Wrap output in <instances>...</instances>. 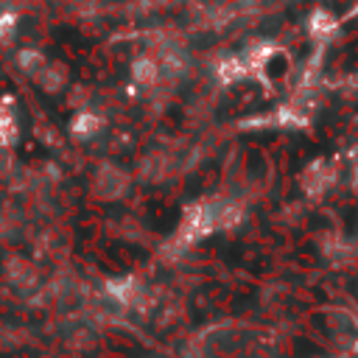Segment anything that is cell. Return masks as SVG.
<instances>
[{
    "label": "cell",
    "mask_w": 358,
    "mask_h": 358,
    "mask_svg": "<svg viewBox=\"0 0 358 358\" xmlns=\"http://www.w3.org/2000/svg\"><path fill=\"white\" fill-rule=\"evenodd\" d=\"M140 78H154V73H157V67L151 64V62H137V70H134Z\"/></svg>",
    "instance_id": "obj_2"
},
{
    "label": "cell",
    "mask_w": 358,
    "mask_h": 358,
    "mask_svg": "<svg viewBox=\"0 0 358 358\" xmlns=\"http://www.w3.org/2000/svg\"><path fill=\"white\" fill-rule=\"evenodd\" d=\"M14 140V120L11 115H0V143Z\"/></svg>",
    "instance_id": "obj_1"
}]
</instances>
